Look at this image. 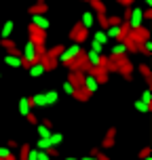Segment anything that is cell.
<instances>
[{"label": "cell", "mask_w": 152, "mask_h": 160, "mask_svg": "<svg viewBox=\"0 0 152 160\" xmlns=\"http://www.w3.org/2000/svg\"><path fill=\"white\" fill-rule=\"evenodd\" d=\"M80 53H82L80 44H78V42H72L70 47H64V48H61V53L57 55V61H59V63H66V65H72V61L80 55Z\"/></svg>", "instance_id": "cell-1"}, {"label": "cell", "mask_w": 152, "mask_h": 160, "mask_svg": "<svg viewBox=\"0 0 152 160\" xmlns=\"http://www.w3.org/2000/svg\"><path fill=\"white\" fill-rule=\"evenodd\" d=\"M127 28L129 30H137L144 25V8L139 7H129V15H127Z\"/></svg>", "instance_id": "cell-2"}, {"label": "cell", "mask_w": 152, "mask_h": 160, "mask_svg": "<svg viewBox=\"0 0 152 160\" xmlns=\"http://www.w3.org/2000/svg\"><path fill=\"white\" fill-rule=\"evenodd\" d=\"M21 59H24V65H30V63H34V61L40 59V53H38V48H36V44H34L32 40H28L24 44V48H21Z\"/></svg>", "instance_id": "cell-3"}, {"label": "cell", "mask_w": 152, "mask_h": 160, "mask_svg": "<svg viewBox=\"0 0 152 160\" xmlns=\"http://www.w3.org/2000/svg\"><path fill=\"white\" fill-rule=\"evenodd\" d=\"M80 87L85 88L89 95H93V93H97V88H99V82L95 80V76L91 72H85L82 74V84H80Z\"/></svg>", "instance_id": "cell-4"}, {"label": "cell", "mask_w": 152, "mask_h": 160, "mask_svg": "<svg viewBox=\"0 0 152 160\" xmlns=\"http://www.w3.org/2000/svg\"><path fill=\"white\" fill-rule=\"evenodd\" d=\"M87 36H89V30H85L80 23H76L72 28V32H70V40H72V42H78V44H80V42H85Z\"/></svg>", "instance_id": "cell-5"}, {"label": "cell", "mask_w": 152, "mask_h": 160, "mask_svg": "<svg viewBox=\"0 0 152 160\" xmlns=\"http://www.w3.org/2000/svg\"><path fill=\"white\" fill-rule=\"evenodd\" d=\"M2 61H4L8 68H15V70H17V68H25L24 59H21V53H7Z\"/></svg>", "instance_id": "cell-6"}, {"label": "cell", "mask_w": 152, "mask_h": 160, "mask_svg": "<svg viewBox=\"0 0 152 160\" xmlns=\"http://www.w3.org/2000/svg\"><path fill=\"white\" fill-rule=\"evenodd\" d=\"M28 68V74L32 76V78H40L42 74L47 72V68H45V63H42V59H38V61H34V63L25 65Z\"/></svg>", "instance_id": "cell-7"}, {"label": "cell", "mask_w": 152, "mask_h": 160, "mask_svg": "<svg viewBox=\"0 0 152 160\" xmlns=\"http://www.w3.org/2000/svg\"><path fill=\"white\" fill-rule=\"evenodd\" d=\"M127 44H125V40H118L116 44L112 47V53H110V59H118V57H125L127 55Z\"/></svg>", "instance_id": "cell-8"}, {"label": "cell", "mask_w": 152, "mask_h": 160, "mask_svg": "<svg viewBox=\"0 0 152 160\" xmlns=\"http://www.w3.org/2000/svg\"><path fill=\"white\" fill-rule=\"evenodd\" d=\"M32 25H36L42 32H47L49 28H51V21L47 19V15H32Z\"/></svg>", "instance_id": "cell-9"}, {"label": "cell", "mask_w": 152, "mask_h": 160, "mask_svg": "<svg viewBox=\"0 0 152 160\" xmlns=\"http://www.w3.org/2000/svg\"><path fill=\"white\" fill-rule=\"evenodd\" d=\"M80 25H82L85 30H91V28L95 25V13H93V11H85L82 17H80Z\"/></svg>", "instance_id": "cell-10"}, {"label": "cell", "mask_w": 152, "mask_h": 160, "mask_svg": "<svg viewBox=\"0 0 152 160\" xmlns=\"http://www.w3.org/2000/svg\"><path fill=\"white\" fill-rule=\"evenodd\" d=\"M32 112V103H30V97H19V116H28Z\"/></svg>", "instance_id": "cell-11"}, {"label": "cell", "mask_w": 152, "mask_h": 160, "mask_svg": "<svg viewBox=\"0 0 152 160\" xmlns=\"http://www.w3.org/2000/svg\"><path fill=\"white\" fill-rule=\"evenodd\" d=\"M49 8H47V2L45 0H38V2H34L32 7H30V15H45Z\"/></svg>", "instance_id": "cell-12"}, {"label": "cell", "mask_w": 152, "mask_h": 160, "mask_svg": "<svg viewBox=\"0 0 152 160\" xmlns=\"http://www.w3.org/2000/svg\"><path fill=\"white\" fill-rule=\"evenodd\" d=\"M30 103H32V108H47L45 93H36V95H32L30 97Z\"/></svg>", "instance_id": "cell-13"}, {"label": "cell", "mask_w": 152, "mask_h": 160, "mask_svg": "<svg viewBox=\"0 0 152 160\" xmlns=\"http://www.w3.org/2000/svg\"><path fill=\"white\" fill-rule=\"evenodd\" d=\"M114 137H116V128H110L108 135L104 137V141H102V148H104V150H108V148L114 145Z\"/></svg>", "instance_id": "cell-14"}, {"label": "cell", "mask_w": 152, "mask_h": 160, "mask_svg": "<svg viewBox=\"0 0 152 160\" xmlns=\"http://www.w3.org/2000/svg\"><path fill=\"white\" fill-rule=\"evenodd\" d=\"M13 30H15V21H13V19H8V21H4V25H2V34H0V38H11V34H13Z\"/></svg>", "instance_id": "cell-15"}, {"label": "cell", "mask_w": 152, "mask_h": 160, "mask_svg": "<svg viewBox=\"0 0 152 160\" xmlns=\"http://www.w3.org/2000/svg\"><path fill=\"white\" fill-rule=\"evenodd\" d=\"M36 128H38V137H49L53 131H51V122L49 120H45V122H40V124H36Z\"/></svg>", "instance_id": "cell-16"}, {"label": "cell", "mask_w": 152, "mask_h": 160, "mask_svg": "<svg viewBox=\"0 0 152 160\" xmlns=\"http://www.w3.org/2000/svg\"><path fill=\"white\" fill-rule=\"evenodd\" d=\"M45 99H47V108L49 105H55L59 101V93L57 91H45Z\"/></svg>", "instance_id": "cell-17"}, {"label": "cell", "mask_w": 152, "mask_h": 160, "mask_svg": "<svg viewBox=\"0 0 152 160\" xmlns=\"http://www.w3.org/2000/svg\"><path fill=\"white\" fill-rule=\"evenodd\" d=\"M0 44L7 48V53H19V48H17L15 40H11V38H2V42H0Z\"/></svg>", "instance_id": "cell-18"}, {"label": "cell", "mask_w": 152, "mask_h": 160, "mask_svg": "<svg viewBox=\"0 0 152 160\" xmlns=\"http://www.w3.org/2000/svg\"><path fill=\"white\" fill-rule=\"evenodd\" d=\"M93 40H95V42H99V44H108V42H110V40H108V36H106V30H97L95 34H93Z\"/></svg>", "instance_id": "cell-19"}, {"label": "cell", "mask_w": 152, "mask_h": 160, "mask_svg": "<svg viewBox=\"0 0 152 160\" xmlns=\"http://www.w3.org/2000/svg\"><path fill=\"white\" fill-rule=\"evenodd\" d=\"M70 82H72L74 87H80V84H82V72H78V70H74L72 74H70Z\"/></svg>", "instance_id": "cell-20"}, {"label": "cell", "mask_w": 152, "mask_h": 160, "mask_svg": "<svg viewBox=\"0 0 152 160\" xmlns=\"http://www.w3.org/2000/svg\"><path fill=\"white\" fill-rule=\"evenodd\" d=\"M53 145L49 141V137H38V141H36V150H51Z\"/></svg>", "instance_id": "cell-21"}, {"label": "cell", "mask_w": 152, "mask_h": 160, "mask_svg": "<svg viewBox=\"0 0 152 160\" xmlns=\"http://www.w3.org/2000/svg\"><path fill=\"white\" fill-rule=\"evenodd\" d=\"M133 105H135V110H137L139 114H148V112H150V108H152V105L144 103L142 99H135V103H133Z\"/></svg>", "instance_id": "cell-22"}, {"label": "cell", "mask_w": 152, "mask_h": 160, "mask_svg": "<svg viewBox=\"0 0 152 160\" xmlns=\"http://www.w3.org/2000/svg\"><path fill=\"white\" fill-rule=\"evenodd\" d=\"M139 51H142L144 55H150V53H152V40L146 38L144 42H139Z\"/></svg>", "instance_id": "cell-23"}, {"label": "cell", "mask_w": 152, "mask_h": 160, "mask_svg": "<svg viewBox=\"0 0 152 160\" xmlns=\"http://www.w3.org/2000/svg\"><path fill=\"white\" fill-rule=\"evenodd\" d=\"M49 141H51L53 148H57V145L64 141V135H61V133H51V135H49Z\"/></svg>", "instance_id": "cell-24"}, {"label": "cell", "mask_w": 152, "mask_h": 160, "mask_svg": "<svg viewBox=\"0 0 152 160\" xmlns=\"http://www.w3.org/2000/svg\"><path fill=\"white\" fill-rule=\"evenodd\" d=\"M137 70H139V72L144 74V78H146V82H148V84H150L152 82V72H150V68H148V65H137Z\"/></svg>", "instance_id": "cell-25"}, {"label": "cell", "mask_w": 152, "mask_h": 160, "mask_svg": "<svg viewBox=\"0 0 152 160\" xmlns=\"http://www.w3.org/2000/svg\"><path fill=\"white\" fill-rule=\"evenodd\" d=\"M139 99H142V101H144V103H148V105H152V88L148 87L144 91V93H142V97H139Z\"/></svg>", "instance_id": "cell-26"}, {"label": "cell", "mask_w": 152, "mask_h": 160, "mask_svg": "<svg viewBox=\"0 0 152 160\" xmlns=\"http://www.w3.org/2000/svg\"><path fill=\"white\" fill-rule=\"evenodd\" d=\"M74 91H76V87H74V84L70 82V80H66V82H64V93H66V95H70V97H72V95H74Z\"/></svg>", "instance_id": "cell-27"}, {"label": "cell", "mask_w": 152, "mask_h": 160, "mask_svg": "<svg viewBox=\"0 0 152 160\" xmlns=\"http://www.w3.org/2000/svg\"><path fill=\"white\" fill-rule=\"evenodd\" d=\"M11 154H13V150H11L8 145H0V160L7 158V156H11Z\"/></svg>", "instance_id": "cell-28"}, {"label": "cell", "mask_w": 152, "mask_h": 160, "mask_svg": "<svg viewBox=\"0 0 152 160\" xmlns=\"http://www.w3.org/2000/svg\"><path fill=\"white\" fill-rule=\"evenodd\" d=\"M91 51H95V53H104V44H99L95 40H91Z\"/></svg>", "instance_id": "cell-29"}, {"label": "cell", "mask_w": 152, "mask_h": 160, "mask_svg": "<svg viewBox=\"0 0 152 160\" xmlns=\"http://www.w3.org/2000/svg\"><path fill=\"white\" fill-rule=\"evenodd\" d=\"M28 150H30V145H21V152H19V158H17V160H25V156H28Z\"/></svg>", "instance_id": "cell-30"}, {"label": "cell", "mask_w": 152, "mask_h": 160, "mask_svg": "<svg viewBox=\"0 0 152 160\" xmlns=\"http://www.w3.org/2000/svg\"><path fill=\"white\" fill-rule=\"evenodd\" d=\"M25 120H28V122H32V124H38V120H36L34 112H30V114H28V116H25Z\"/></svg>", "instance_id": "cell-31"}, {"label": "cell", "mask_w": 152, "mask_h": 160, "mask_svg": "<svg viewBox=\"0 0 152 160\" xmlns=\"http://www.w3.org/2000/svg\"><path fill=\"white\" fill-rule=\"evenodd\" d=\"M150 154H152V150H150V145H148V148H144V150L139 152V158H146V156H150Z\"/></svg>", "instance_id": "cell-32"}, {"label": "cell", "mask_w": 152, "mask_h": 160, "mask_svg": "<svg viewBox=\"0 0 152 160\" xmlns=\"http://www.w3.org/2000/svg\"><path fill=\"white\" fill-rule=\"evenodd\" d=\"M118 2H120V4H123V7H133V2H135V0H118Z\"/></svg>", "instance_id": "cell-33"}, {"label": "cell", "mask_w": 152, "mask_h": 160, "mask_svg": "<svg viewBox=\"0 0 152 160\" xmlns=\"http://www.w3.org/2000/svg\"><path fill=\"white\" fill-rule=\"evenodd\" d=\"M7 145H8V148H11V150H15V148H17V145H19V143H17V141H13V139H11V141H7Z\"/></svg>", "instance_id": "cell-34"}, {"label": "cell", "mask_w": 152, "mask_h": 160, "mask_svg": "<svg viewBox=\"0 0 152 160\" xmlns=\"http://www.w3.org/2000/svg\"><path fill=\"white\" fill-rule=\"evenodd\" d=\"M78 160H99L97 156H93V154H89V156H85V158H78Z\"/></svg>", "instance_id": "cell-35"}, {"label": "cell", "mask_w": 152, "mask_h": 160, "mask_svg": "<svg viewBox=\"0 0 152 160\" xmlns=\"http://www.w3.org/2000/svg\"><path fill=\"white\" fill-rule=\"evenodd\" d=\"M144 4H146V8H152V0H144Z\"/></svg>", "instance_id": "cell-36"}, {"label": "cell", "mask_w": 152, "mask_h": 160, "mask_svg": "<svg viewBox=\"0 0 152 160\" xmlns=\"http://www.w3.org/2000/svg\"><path fill=\"white\" fill-rule=\"evenodd\" d=\"M2 160H17V156H15V154H11V156H7V158H2Z\"/></svg>", "instance_id": "cell-37"}, {"label": "cell", "mask_w": 152, "mask_h": 160, "mask_svg": "<svg viewBox=\"0 0 152 160\" xmlns=\"http://www.w3.org/2000/svg\"><path fill=\"white\" fill-rule=\"evenodd\" d=\"M66 160H78V158H74V156H68V158H66Z\"/></svg>", "instance_id": "cell-38"}, {"label": "cell", "mask_w": 152, "mask_h": 160, "mask_svg": "<svg viewBox=\"0 0 152 160\" xmlns=\"http://www.w3.org/2000/svg\"><path fill=\"white\" fill-rule=\"evenodd\" d=\"M142 160H152V154H150V156H146V158H142Z\"/></svg>", "instance_id": "cell-39"}, {"label": "cell", "mask_w": 152, "mask_h": 160, "mask_svg": "<svg viewBox=\"0 0 152 160\" xmlns=\"http://www.w3.org/2000/svg\"><path fill=\"white\" fill-rule=\"evenodd\" d=\"M0 78H2V72H0Z\"/></svg>", "instance_id": "cell-40"}, {"label": "cell", "mask_w": 152, "mask_h": 160, "mask_svg": "<svg viewBox=\"0 0 152 160\" xmlns=\"http://www.w3.org/2000/svg\"><path fill=\"white\" fill-rule=\"evenodd\" d=\"M116 2H118V0H116Z\"/></svg>", "instance_id": "cell-41"}, {"label": "cell", "mask_w": 152, "mask_h": 160, "mask_svg": "<svg viewBox=\"0 0 152 160\" xmlns=\"http://www.w3.org/2000/svg\"><path fill=\"white\" fill-rule=\"evenodd\" d=\"M87 2H89V0H87Z\"/></svg>", "instance_id": "cell-42"}]
</instances>
